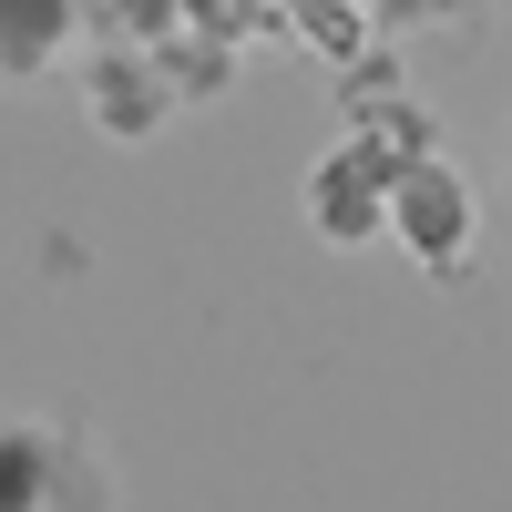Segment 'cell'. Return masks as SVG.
<instances>
[{"label":"cell","instance_id":"obj_3","mask_svg":"<svg viewBox=\"0 0 512 512\" xmlns=\"http://www.w3.org/2000/svg\"><path fill=\"white\" fill-rule=\"evenodd\" d=\"M72 82H82V123L113 134V144H154L164 123H175V103H185L154 41H82Z\"/></svg>","mask_w":512,"mask_h":512},{"label":"cell","instance_id":"obj_2","mask_svg":"<svg viewBox=\"0 0 512 512\" xmlns=\"http://www.w3.org/2000/svg\"><path fill=\"white\" fill-rule=\"evenodd\" d=\"M62 502H113V461L41 410H0V512H62Z\"/></svg>","mask_w":512,"mask_h":512},{"label":"cell","instance_id":"obj_1","mask_svg":"<svg viewBox=\"0 0 512 512\" xmlns=\"http://www.w3.org/2000/svg\"><path fill=\"white\" fill-rule=\"evenodd\" d=\"M390 246H400L431 287L472 277V256H482V185L461 175L451 154L400 164V185H390Z\"/></svg>","mask_w":512,"mask_h":512},{"label":"cell","instance_id":"obj_5","mask_svg":"<svg viewBox=\"0 0 512 512\" xmlns=\"http://www.w3.org/2000/svg\"><path fill=\"white\" fill-rule=\"evenodd\" d=\"M82 52V0H0V82H52Z\"/></svg>","mask_w":512,"mask_h":512},{"label":"cell","instance_id":"obj_7","mask_svg":"<svg viewBox=\"0 0 512 512\" xmlns=\"http://www.w3.org/2000/svg\"><path fill=\"white\" fill-rule=\"evenodd\" d=\"M338 11H369V0H338Z\"/></svg>","mask_w":512,"mask_h":512},{"label":"cell","instance_id":"obj_6","mask_svg":"<svg viewBox=\"0 0 512 512\" xmlns=\"http://www.w3.org/2000/svg\"><path fill=\"white\" fill-rule=\"evenodd\" d=\"M379 21H390L400 52H472L492 31V0H369Z\"/></svg>","mask_w":512,"mask_h":512},{"label":"cell","instance_id":"obj_8","mask_svg":"<svg viewBox=\"0 0 512 512\" xmlns=\"http://www.w3.org/2000/svg\"><path fill=\"white\" fill-rule=\"evenodd\" d=\"M185 11H205V0H185Z\"/></svg>","mask_w":512,"mask_h":512},{"label":"cell","instance_id":"obj_4","mask_svg":"<svg viewBox=\"0 0 512 512\" xmlns=\"http://www.w3.org/2000/svg\"><path fill=\"white\" fill-rule=\"evenodd\" d=\"M390 185H400L390 154H379L369 134H338L308 164V236L318 246H379L390 236Z\"/></svg>","mask_w":512,"mask_h":512}]
</instances>
